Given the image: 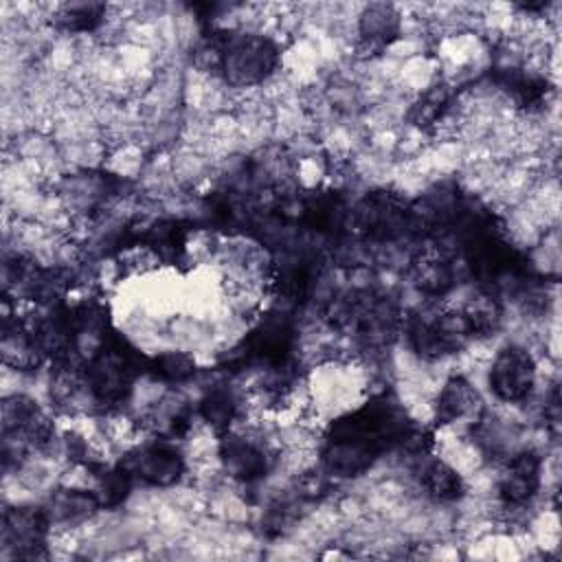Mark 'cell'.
Listing matches in <instances>:
<instances>
[{"label": "cell", "instance_id": "obj_11", "mask_svg": "<svg viewBox=\"0 0 562 562\" xmlns=\"http://www.w3.org/2000/svg\"><path fill=\"white\" fill-rule=\"evenodd\" d=\"M540 457L533 450H522L514 454L498 481V496L503 498V503H529L540 487Z\"/></svg>", "mask_w": 562, "mask_h": 562}, {"label": "cell", "instance_id": "obj_15", "mask_svg": "<svg viewBox=\"0 0 562 562\" xmlns=\"http://www.w3.org/2000/svg\"><path fill=\"white\" fill-rule=\"evenodd\" d=\"M99 507H101V503H99L97 492L66 487V490H57L44 509H46L50 522L75 525V522H81V520L94 516V512Z\"/></svg>", "mask_w": 562, "mask_h": 562}, {"label": "cell", "instance_id": "obj_21", "mask_svg": "<svg viewBox=\"0 0 562 562\" xmlns=\"http://www.w3.org/2000/svg\"><path fill=\"white\" fill-rule=\"evenodd\" d=\"M461 312L472 329V336H490L501 325V305L490 292L470 299V303Z\"/></svg>", "mask_w": 562, "mask_h": 562}, {"label": "cell", "instance_id": "obj_1", "mask_svg": "<svg viewBox=\"0 0 562 562\" xmlns=\"http://www.w3.org/2000/svg\"><path fill=\"white\" fill-rule=\"evenodd\" d=\"M413 430L404 408L389 393H382L358 411L331 422L321 461L331 476H360L382 452L402 446Z\"/></svg>", "mask_w": 562, "mask_h": 562}, {"label": "cell", "instance_id": "obj_23", "mask_svg": "<svg viewBox=\"0 0 562 562\" xmlns=\"http://www.w3.org/2000/svg\"><path fill=\"white\" fill-rule=\"evenodd\" d=\"M105 7L99 2H79V4H66L59 15L57 22L61 29L72 31V33H86L92 31L101 20H103Z\"/></svg>", "mask_w": 562, "mask_h": 562}, {"label": "cell", "instance_id": "obj_3", "mask_svg": "<svg viewBox=\"0 0 562 562\" xmlns=\"http://www.w3.org/2000/svg\"><path fill=\"white\" fill-rule=\"evenodd\" d=\"M217 53V68L226 83L237 88L257 86L268 79L279 64V48L263 35H226L220 42H211Z\"/></svg>", "mask_w": 562, "mask_h": 562}, {"label": "cell", "instance_id": "obj_13", "mask_svg": "<svg viewBox=\"0 0 562 562\" xmlns=\"http://www.w3.org/2000/svg\"><path fill=\"white\" fill-rule=\"evenodd\" d=\"M220 459L226 472L241 483H252L266 476L270 465L266 452L257 443L237 435H224L220 443Z\"/></svg>", "mask_w": 562, "mask_h": 562}, {"label": "cell", "instance_id": "obj_18", "mask_svg": "<svg viewBox=\"0 0 562 562\" xmlns=\"http://www.w3.org/2000/svg\"><path fill=\"white\" fill-rule=\"evenodd\" d=\"M200 415L215 432L226 435L237 415V402L231 389L215 386L206 391V395L200 400Z\"/></svg>", "mask_w": 562, "mask_h": 562}, {"label": "cell", "instance_id": "obj_14", "mask_svg": "<svg viewBox=\"0 0 562 562\" xmlns=\"http://www.w3.org/2000/svg\"><path fill=\"white\" fill-rule=\"evenodd\" d=\"M481 397L476 389L461 375H452L437 395L435 419L437 424H452L476 415L481 411Z\"/></svg>", "mask_w": 562, "mask_h": 562}, {"label": "cell", "instance_id": "obj_20", "mask_svg": "<svg viewBox=\"0 0 562 562\" xmlns=\"http://www.w3.org/2000/svg\"><path fill=\"white\" fill-rule=\"evenodd\" d=\"M145 373H149L156 380L167 382V384H180V382L189 380L195 373V362L187 353L167 351V353H158L154 358H147Z\"/></svg>", "mask_w": 562, "mask_h": 562}, {"label": "cell", "instance_id": "obj_2", "mask_svg": "<svg viewBox=\"0 0 562 562\" xmlns=\"http://www.w3.org/2000/svg\"><path fill=\"white\" fill-rule=\"evenodd\" d=\"M145 369L147 358L125 338L108 329L90 353L83 373L92 397L103 406H116L127 400L134 380L145 373Z\"/></svg>", "mask_w": 562, "mask_h": 562}, {"label": "cell", "instance_id": "obj_16", "mask_svg": "<svg viewBox=\"0 0 562 562\" xmlns=\"http://www.w3.org/2000/svg\"><path fill=\"white\" fill-rule=\"evenodd\" d=\"M413 281L422 292L441 296L454 283V270L450 259L441 252L422 255L413 261Z\"/></svg>", "mask_w": 562, "mask_h": 562}, {"label": "cell", "instance_id": "obj_9", "mask_svg": "<svg viewBox=\"0 0 562 562\" xmlns=\"http://www.w3.org/2000/svg\"><path fill=\"white\" fill-rule=\"evenodd\" d=\"M536 382V362L525 347H503L490 369V386L503 402L525 400Z\"/></svg>", "mask_w": 562, "mask_h": 562}, {"label": "cell", "instance_id": "obj_7", "mask_svg": "<svg viewBox=\"0 0 562 562\" xmlns=\"http://www.w3.org/2000/svg\"><path fill=\"white\" fill-rule=\"evenodd\" d=\"M353 222L367 237L391 241L411 233V204L395 193L373 191L356 206Z\"/></svg>", "mask_w": 562, "mask_h": 562}, {"label": "cell", "instance_id": "obj_22", "mask_svg": "<svg viewBox=\"0 0 562 562\" xmlns=\"http://www.w3.org/2000/svg\"><path fill=\"white\" fill-rule=\"evenodd\" d=\"M97 496L101 507H116L125 501L132 487V474L121 468H99L97 470Z\"/></svg>", "mask_w": 562, "mask_h": 562}, {"label": "cell", "instance_id": "obj_5", "mask_svg": "<svg viewBox=\"0 0 562 562\" xmlns=\"http://www.w3.org/2000/svg\"><path fill=\"white\" fill-rule=\"evenodd\" d=\"M327 318L338 329L351 331L367 340H378L393 331L397 312L384 296H375L371 292H351L331 301Z\"/></svg>", "mask_w": 562, "mask_h": 562}, {"label": "cell", "instance_id": "obj_6", "mask_svg": "<svg viewBox=\"0 0 562 562\" xmlns=\"http://www.w3.org/2000/svg\"><path fill=\"white\" fill-rule=\"evenodd\" d=\"M474 338L461 310H435L413 316L408 323L411 347L428 360L450 356Z\"/></svg>", "mask_w": 562, "mask_h": 562}, {"label": "cell", "instance_id": "obj_24", "mask_svg": "<svg viewBox=\"0 0 562 562\" xmlns=\"http://www.w3.org/2000/svg\"><path fill=\"white\" fill-rule=\"evenodd\" d=\"M448 108V90L437 86L432 90H428L413 108V114L411 119L415 121V125L419 127H426V125H432L437 119H441V114L446 112Z\"/></svg>", "mask_w": 562, "mask_h": 562}, {"label": "cell", "instance_id": "obj_8", "mask_svg": "<svg viewBox=\"0 0 562 562\" xmlns=\"http://www.w3.org/2000/svg\"><path fill=\"white\" fill-rule=\"evenodd\" d=\"M48 514L44 507H9L2 514V547L11 558L44 555Z\"/></svg>", "mask_w": 562, "mask_h": 562}, {"label": "cell", "instance_id": "obj_19", "mask_svg": "<svg viewBox=\"0 0 562 562\" xmlns=\"http://www.w3.org/2000/svg\"><path fill=\"white\" fill-rule=\"evenodd\" d=\"M422 485L437 501H457L463 494V481L459 472L439 459L424 465Z\"/></svg>", "mask_w": 562, "mask_h": 562}, {"label": "cell", "instance_id": "obj_10", "mask_svg": "<svg viewBox=\"0 0 562 562\" xmlns=\"http://www.w3.org/2000/svg\"><path fill=\"white\" fill-rule=\"evenodd\" d=\"M123 468L132 476H138L140 481H145L147 485L167 487L182 476L184 459L167 441H154V443L143 446L136 452H132L125 459Z\"/></svg>", "mask_w": 562, "mask_h": 562}, {"label": "cell", "instance_id": "obj_4", "mask_svg": "<svg viewBox=\"0 0 562 562\" xmlns=\"http://www.w3.org/2000/svg\"><path fill=\"white\" fill-rule=\"evenodd\" d=\"M294 338L296 331L292 316L283 310H272L261 316L259 323L244 336V340L228 351L224 367L237 371L241 367L261 362L272 369H281L290 360Z\"/></svg>", "mask_w": 562, "mask_h": 562}, {"label": "cell", "instance_id": "obj_17", "mask_svg": "<svg viewBox=\"0 0 562 562\" xmlns=\"http://www.w3.org/2000/svg\"><path fill=\"white\" fill-rule=\"evenodd\" d=\"M400 31V15L391 4H371L360 15V37L375 48L386 46Z\"/></svg>", "mask_w": 562, "mask_h": 562}, {"label": "cell", "instance_id": "obj_12", "mask_svg": "<svg viewBox=\"0 0 562 562\" xmlns=\"http://www.w3.org/2000/svg\"><path fill=\"white\" fill-rule=\"evenodd\" d=\"M318 277V263L312 255L305 252H290L281 257L274 270V285L283 301L299 305L305 303L312 294L314 281Z\"/></svg>", "mask_w": 562, "mask_h": 562}]
</instances>
